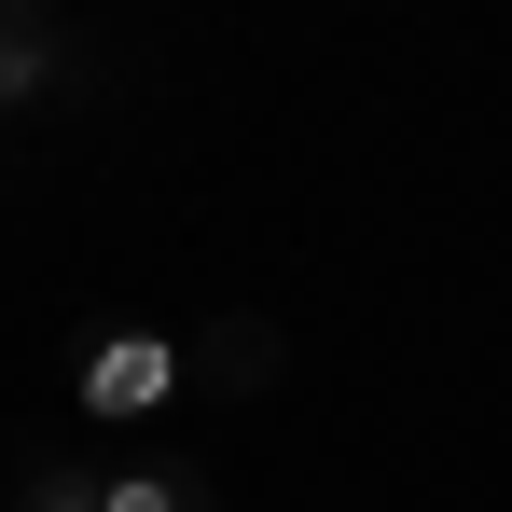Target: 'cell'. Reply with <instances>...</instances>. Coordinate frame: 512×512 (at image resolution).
<instances>
[{
  "mask_svg": "<svg viewBox=\"0 0 512 512\" xmlns=\"http://www.w3.org/2000/svg\"><path fill=\"white\" fill-rule=\"evenodd\" d=\"M70 402H84L97 429L167 416V402H180V346H167V333H97V346H84V374H70Z\"/></svg>",
  "mask_w": 512,
  "mask_h": 512,
  "instance_id": "obj_1",
  "label": "cell"
},
{
  "mask_svg": "<svg viewBox=\"0 0 512 512\" xmlns=\"http://www.w3.org/2000/svg\"><path fill=\"white\" fill-rule=\"evenodd\" d=\"M97 512H194V485H180V471H111Z\"/></svg>",
  "mask_w": 512,
  "mask_h": 512,
  "instance_id": "obj_2",
  "label": "cell"
},
{
  "mask_svg": "<svg viewBox=\"0 0 512 512\" xmlns=\"http://www.w3.org/2000/svg\"><path fill=\"white\" fill-rule=\"evenodd\" d=\"M42 70H56V56H42V28H0V111H28Z\"/></svg>",
  "mask_w": 512,
  "mask_h": 512,
  "instance_id": "obj_3",
  "label": "cell"
},
{
  "mask_svg": "<svg viewBox=\"0 0 512 512\" xmlns=\"http://www.w3.org/2000/svg\"><path fill=\"white\" fill-rule=\"evenodd\" d=\"M28 512H97V485H84V471H42V499H28Z\"/></svg>",
  "mask_w": 512,
  "mask_h": 512,
  "instance_id": "obj_4",
  "label": "cell"
}]
</instances>
